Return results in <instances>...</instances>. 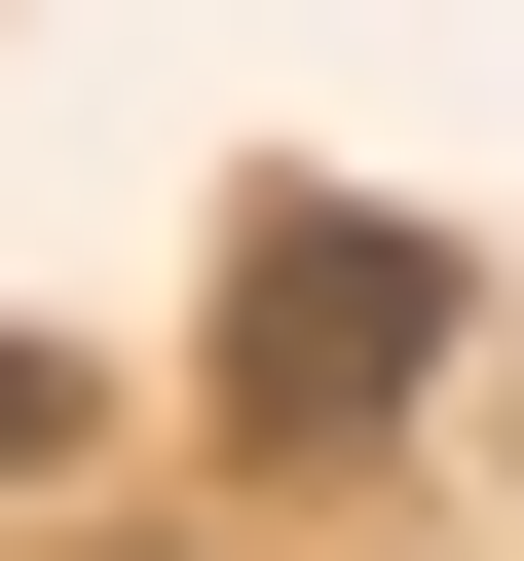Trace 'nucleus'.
<instances>
[{"instance_id":"2","label":"nucleus","mask_w":524,"mask_h":561,"mask_svg":"<svg viewBox=\"0 0 524 561\" xmlns=\"http://www.w3.org/2000/svg\"><path fill=\"white\" fill-rule=\"evenodd\" d=\"M76 449H113V375H76V337H0V524H38Z\"/></svg>"},{"instance_id":"1","label":"nucleus","mask_w":524,"mask_h":561,"mask_svg":"<svg viewBox=\"0 0 524 561\" xmlns=\"http://www.w3.org/2000/svg\"><path fill=\"white\" fill-rule=\"evenodd\" d=\"M449 337H487V262H449L412 187H262L187 375H225V449H262V486H375V449L449 412Z\"/></svg>"}]
</instances>
